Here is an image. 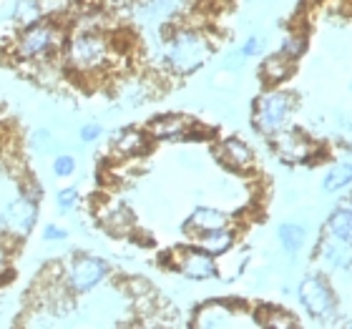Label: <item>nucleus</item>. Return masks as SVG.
<instances>
[{
	"label": "nucleus",
	"instance_id": "obj_3",
	"mask_svg": "<svg viewBox=\"0 0 352 329\" xmlns=\"http://www.w3.org/2000/svg\"><path fill=\"white\" fill-rule=\"evenodd\" d=\"M212 56V43L201 30L184 28L166 38V66L176 76H189L201 68Z\"/></svg>",
	"mask_w": 352,
	"mask_h": 329
},
{
	"label": "nucleus",
	"instance_id": "obj_28",
	"mask_svg": "<svg viewBox=\"0 0 352 329\" xmlns=\"http://www.w3.org/2000/svg\"><path fill=\"white\" fill-rule=\"evenodd\" d=\"M259 48H262V41H259L257 36H252L244 41V45L239 48V53H242V58H250V56H257Z\"/></svg>",
	"mask_w": 352,
	"mask_h": 329
},
{
	"label": "nucleus",
	"instance_id": "obj_23",
	"mask_svg": "<svg viewBox=\"0 0 352 329\" xmlns=\"http://www.w3.org/2000/svg\"><path fill=\"white\" fill-rule=\"evenodd\" d=\"M305 48H307V41H305V36H300V33H297V36L287 38L285 43H282V48H279V53L297 63V58H300L302 53H305Z\"/></svg>",
	"mask_w": 352,
	"mask_h": 329
},
{
	"label": "nucleus",
	"instance_id": "obj_4",
	"mask_svg": "<svg viewBox=\"0 0 352 329\" xmlns=\"http://www.w3.org/2000/svg\"><path fill=\"white\" fill-rule=\"evenodd\" d=\"M111 277V266L106 259L91 254H76L71 256L68 266L63 269V279H66L68 292L76 297L91 294L96 286H101L106 279Z\"/></svg>",
	"mask_w": 352,
	"mask_h": 329
},
{
	"label": "nucleus",
	"instance_id": "obj_25",
	"mask_svg": "<svg viewBox=\"0 0 352 329\" xmlns=\"http://www.w3.org/2000/svg\"><path fill=\"white\" fill-rule=\"evenodd\" d=\"M53 174L60 176V179H66V176H74L76 174V159L71 154H58L53 159Z\"/></svg>",
	"mask_w": 352,
	"mask_h": 329
},
{
	"label": "nucleus",
	"instance_id": "obj_24",
	"mask_svg": "<svg viewBox=\"0 0 352 329\" xmlns=\"http://www.w3.org/2000/svg\"><path fill=\"white\" fill-rule=\"evenodd\" d=\"M78 198H81L78 189H76V186H66V189H60L58 194H56V206H58L60 212H71V209L78 204Z\"/></svg>",
	"mask_w": 352,
	"mask_h": 329
},
{
	"label": "nucleus",
	"instance_id": "obj_6",
	"mask_svg": "<svg viewBox=\"0 0 352 329\" xmlns=\"http://www.w3.org/2000/svg\"><path fill=\"white\" fill-rule=\"evenodd\" d=\"M164 262H169L171 269L182 271L186 279L204 282V279L217 277V256H212L209 251H204L201 247H197V244H191V247H186V249L169 251Z\"/></svg>",
	"mask_w": 352,
	"mask_h": 329
},
{
	"label": "nucleus",
	"instance_id": "obj_11",
	"mask_svg": "<svg viewBox=\"0 0 352 329\" xmlns=\"http://www.w3.org/2000/svg\"><path fill=\"white\" fill-rule=\"evenodd\" d=\"M217 159H219L229 171H250L254 166V151H252L242 139H234V136H229V139H221L217 144Z\"/></svg>",
	"mask_w": 352,
	"mask_h": 329
},
{
	"label": "nucleus",
	"instance_id": "obj_22",
	"mask_svg": "<svg viewBox=\"0 0 352 329\" xmlns=\"http://www.w3.org/2000/svg\"><path fill=\"white\" fill-rule=\"evenodd\" d=\"M347 183H352V166L350 163H340L324 176V189L327 191H340L345 189Z\"/></svg>",
	"mask_w": 352,
	"mask_h": 329
},
{
	"label": "nucleus",
	"instance_id": "obj_16",
	"mask_svg": "<svg viewBox=\"0 0 352 329\" xmlns=\"http://www.w3.org/2000/svg\"><path fill=\"white\" fill-rule=\"evenodd\" d=\"M292 73H294V60H289L282 53L270 56L262 63V68H259V76H262V81L267 86H279V83H285Z\"/></svg>",
	"mask_w": 352,
	"mask_h": 329
},
{
	"label": "nucleus",
	"instance_id": "obj_26",
	"mask_svg": "<svg viewBox=\"0 0 352 329\" xmlns=\"http://www.w3.org/2000/svg\"><path fill=\"white\" fill-rule=\"evenodd\" d=\"M103 136V126L101 124H86L78 128V141L81 144H94Z\"/></svg>",
	"mask_w": 352,
	"mask_h": 329
},
{
	"label": "nucleus",
	"instance_id": "obj_21",
	"mask_svg": "<svg viewBox=\"0 0 352 329\" xmlns=\"http://www.w3.org/2000/svg\"><path fill=\"white\" fill-rule=\"evenodd\" d=\"M257 324H264V327H297V319L285 309L262 307L257 309Z\"/></svg>",
	"mask_w": 352,
	"mask_h": 329
},
{
	"label": "nucleus",
	"instance_id": "obj_5",
	"mask_svg": "<svg viewBox=\"0 0 352 329\" xmlns=\"http://www.w3.org/2000/svg\"><path fill=\"white\" fill-rule=\"evenodd\" d=\"M294 111V95L287 91H270L254 106V126L264 136H274L287 128V121Z\"/></svg>",
	"mask_w": 352,
	"mask_h": 329
},
{
	"label": "nucleus",
	"instance_id": "obj_19",
	"mask_svg": "<svg viewBox=\"0 0 352 329\" xmlns=\"http://www.w3.org/2000/svg\"><path fill=\"white\" fill-rule=\"evenodd\" d=\"M327 227H330V234L335 239H342V242L352 244V209H338L330 216Z\"/></svg>",
	"mask_w": 352,
	"mask_h": 329
},
{
	"label": "nucleus",
	"instance_id": "obj_9",
	"mask_svg": "<svg viewBox=\"0 0 352 329\" xmlns=\"http://www.w3.org/2000/svg\"><path fill=\"white\" fill-rule=\"evenodd\" d=\"M272 144H274V151H277L285 161L289 163H300V161H309L312 154H317L315 144L300 131H292V128H282L274 136H270Z\"/></svg>",
	"mask_w": 352,
	"mask_h": 329
},
{
	"label": "nucleus",
	"instance_id": "obj_20",
	"mask_svg": "<svg viewBox=\"0 0 352 329\" xmlns=\"http://www.w3.org/2000/svg\"><path fill=\"white\" fill-rule=\"evenodd\" d=\"M277 236L287 254H294V251H300L302 244H305V227H300V224H282V227L277 229Z\"/></svg>",
	"mask_w": 352,
	"mask_h": 329
},
{
	"label": "nucleus",
	"instance_id": "obj_2",
	"mask_svg": "<svg viewBox=\"0 0 352 329\" xmlns=\"http://www.w3.org/2000/svg\"><path fill=\"white\" fill-rule=\"evenodd\" d=\"M66 48V33L58 23L36 21L23 25V30L13 41V56L23 63L45 66Z\"/></svg>",
	"mask_w": 352,
	"mask_h": 329
},
{
	"label": "nucleus",
	"instance_id": "obj_12",
	"mask_svg": "<svg viewBox=\"0 0 352 329\" xmlns=\"http://www.w3.org/2000/svg\"><path fill=\"white\" fill-rule=\"evenodd\" d=\"M232 224L229 214L219 212V209H212V206H199L194 209L186 224H184V231L189 239H197L199 234H206V231H217V229H227Z\"/></svg>",
	"mask_w": 352,
	"mask_h": 329
},
{
	"label": "nucleus",
	"instance_id": "obj_1",
	"mask_svg": "<svg viewBox=\"0 0 352 329\" xmlns=\"http://www.w3.org/2000/svg\"><path fill=\"white\" fill-rule=\"evenodd\" d=\"M66 68L71 73L94 76L109 71L111 60L116 56L113 43L103 36L101 30H76L74 36L66 38Z\"/></svg>",
	"mask_w": 352,
	"mask_h": 329
},
{
	"label": "nucleus",
	"instance_id": "obj_29",
	"mask_svg": "<svg viewBox=\"0 0 352 329\" xmlns=\"http://www.w3.org/2000/svg\"><path fill=\"white\" fill-rule=\"evenodd\" d=\"M8 271V262H6V254L0 251V274H6Z\"/></svg>",
	"mask_w": 352,
	"mask_h": 329
},
{
	"label": "nucleus",
	"instance_id": "obj_8",
	"mask_svg": "<svg viewBox=\"0 0 352 329\" xmlns=\"http://www.w3.org/2000/svg\"><path fill=\"white\" fill-rule=\"evenodd\" d=\"M36 221H38V201L18 194V198L3 212L0 224H3L6 234L15 236V239H25L33 231Z\"/></svg>",
	"mask_w": 352,
	"mask_h": 329
},
{
	"label": "nucleus",
	"instance_id": "obj_17",
	"mask_svg": "<svg viewBox=\"0 0 352 329\" xmlns=\"http://www.w3.org/2000/svg\"><path fill=\"white\" fill-rule=\"evenodd\" d=\"M322 262L332 269L352 271V244L332 236L330 242H324L322 247Z\"/></svg>",
	"mask_w": 352,
	"mask_h": 329
},
{
	"label": "nucleus",
	"instance_id": "obj_15",
	"mask_svg": "<svg viewBox=\"0 0 352 329\" xmlns=\"http://www.w3.org/2000/svg\"><path fill=\"white\" fill-rule=\"evenodd\" d=\"M148 144H151V136L146 131H141V128H124L113 139V154L118 159H136V156L146 154Z\"/></svg>",
	"mask_w": 352,
	"mask_h": 329
},
{
	"label": "nucleus",
	"instance_id": "obj_14",
	"mask_svg": "<svg viewBox=\"0 0 352 329\" xmlns=\"http://www.w3.org/2000/svg\"><path fill=\"white\" fill-rule=\"evenodd\" d=\"M191 121L186 116H179V113H166V116H159L148 124V136L156 141H176V139H186V131H189Z\"/></svg>",
	"mask_w": 352,
	"mask_h": 329
},
{
	"label": "nucleus",
	"instance_id": "obj_30",
	"mask_svg": "<svg viewBox=\"0 0 352 329\" xmlns=\"http://www.w3.org/2000/svg\"><path fill=\"white\" fill-rule=\"evenodd\" d=\"M350 209H352V201H350Z\"/></svg>",
	"mask_w": 352,
	"mask_h": 329
},
{
	"label": "nucleus",
	"instance_id": "obj_13",
	"mask_svg": "<svg viewBox=\"0 0 352 329\" xmlns=\"http://www.w3.org/2000/svg\"><path fill=\"white\" fill-rule=\"evenodd\" d=\"M98 221H101V227L111 234H126V231H131L133 227V216L131 212L126 209L121 201H103L98 206V212H96Z\"/></svg>",
	"mask_w": 352,
	"mask_h": 329
},
{
	"label": "nucleus",
	"instance_id": "obj_27",
	"mask_svg": "<svg viewBox=\"0 0 352 329\" xmlns=\"http://www.w3.org/2000/svg\"><path fill=\"white\" fill-rule=\"evenodd\" d=\"M66 236H68V231L63 227H58V224H45L41 239H43V242H66Z\"/></svg>",
	"mask_w": 352,
	"mask_h": 329
},
{
	"label": "nucleus",
	"instance_id": "obj_7",
	"mask_svg": "<svg viewBox=\"0 0 352 329\" xmlns=\"http://www.w3.org/2000/svg\"><path fill=\"white\" fill-rule=\"evenodd\" d=\"M300 302L302 307L307 309V315H312L315 319H330L338 312V299H335L332 286L322 277H315V274L302 279Z\"/></svg>",
	"mask_w": 352,
	"mask_h": 329
},
{
	"label": "nucleus",
	"instance_id": "obj_10",
	"mask_svg": "<svg viewBox=\"0 0 352 329\" xmlns=\"http://www.w3.org/2000/svg\"><path fill=\"white\" fill-rule=\"evenodd\" d=\"M239 315H244L242 309H236L234 304H229V302H209V304L197 309L194 327H201V329L236 327V324H242L239 322Z\"/></svg>",
	"mask_w": 352,
	"mask_h": 329
},
{
	"label": "nucleus",
	"instance_id": "obj_18",
	"mask_svg": "<svg viewBox=\"0 0 352 329\" xmlns=\"http://www.w3.org/2000/svg\"><path fill=\"white\" fill-rule=\"evenodd\" d=\"M191 242L197 244V247H201L204 251H209L212 256H221L234 247V234H232V229L227 227V229H217V231L199 234L197 239H191Z\"/></svg>",
	"mask_w": 352,
	"mask_h": 329
}]
</instances>
